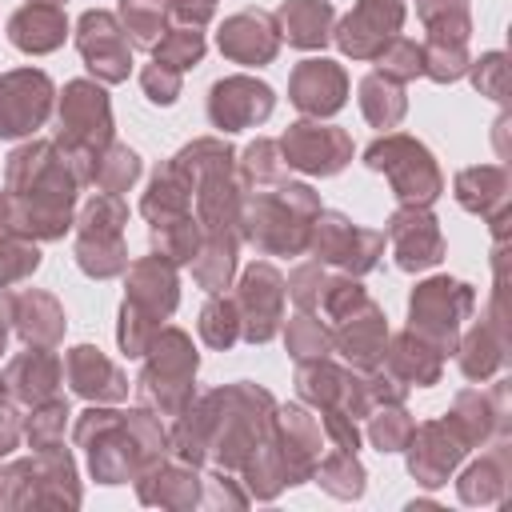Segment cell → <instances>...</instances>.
Instances as JSON below:
<instances>
[{"label":"cell","mask_w":512,"mask_h":512,"mask_svg":"<svg viewBox=\"0 0 512 512\" xmlns=\"http://www.w3.org/2000/svg\"><path fill=\"white\" fill-rule=\"evenodd\" d=\"M276 412V396L252 380L220 384L172 416L168 428V456L184 464H212L224 472H240L248 452L268 436Z\"/></svg>","instance_id":"obj_1"},{"label":"cell","mask_w":512,"mask_h":512,"mask_svg":"<svg viewBox=\"0 0 512 512\" xmlns=\"http://www.w3.org/2000/svg\"><path fill=\"white\" fill-rule=\"evenodd\" d=\"M4 188L16 204V228L36 244L64 240L76 224L80 176L52 140H24L4 160Z\"/></svg>","instance_id":"obj_2"},{"label":"cell","mask_w":512,"mask_h":512,"mask_svg":"<svg viewBox=\"0 0 512 512\" xmlns=\"http://www.w3.org/2000/svg\"><path fill=\"white\" fill-rule=\"evenodd\" d=\"M72 440L88 460L96 484H128L144 468L168 456V428L164 416L152 408H116V404H88L76 424Z\"/></svg>","instance_id":"obj_3"},{"label":"cell","mask_w":512,"mask_h":512,"mask_svg":"<svg viewBox=\"0 0 512 512\" xmlns=\"http://www.w3.org/2000/svg\"><path fill=\"white\" fill-rule=\"evenodd\" d=\"M320 192L300 180H280L268 188H244L240 196V244L260 256H304L312 220L320 212Z\"/></svg>","instance_id":"obj_4"},{"label":"cell","mask_w":512,"mask_h":512,"mask_svg":"<svg viewBox=\"0 0 512 512\" xmlns=\"http://www.w3.org/2000/svg\"><path fill=\"white\" fill-rule=\"evenodd\" d=\"M180 308V268L168 264L164 256L148 252L128 260L124 268V300L116 316V344L128 360L144 356L148 340L172 320Z\"/></svg>","instance_id":"obj_5"},{"label":"cell","mask_w":512,"mask_h":512,"mask_svg":"<svg viewBox=\"0 0 512 512\" xmlns=\"http://www.w3.org/2000/svg\"><path fill=\"white\" fill-rule=\"evenodd\" d=\"M116 140L112 100L108 84L100 80H68L64 92H56V136L52 144L64 152L80 184H92L96 156Z\"/></svg>","instance_id":"obj_6"},{"label":"cell","mask_w":512,"mask_h":512,"mask_svg":"<svg viewBox=\"0 0 512 512\" xmlns=\"http://www.w3.org/2000/svg\"><path fill=\"white\" fill-rule=\"evenodd\" d=\"M140 360H144V368L132 384L136 400L164 420L180 416L196 396V372H200V352H196L192 336L176 324H164Z\"/></svg>","instance_id":"obj_7"},{"label":"cell","mask_w":512,"mask_h":512,"mask_svg":"<svg viewBox=\"0 0 512 512\" xmlns=\"http://www.w3.org/2000/svg\"><path fill=\"white\" fill-rule=\"evenodd\" d=\"M80 500H84V492H80L76 456L64 444L0 464V512L80 508Z\"/></svg>","instance_id":"obj_8"},{"label":"cell","mask_w":512,"mask_h":512,"mask_svg":"<svg viewBox=\"0 0 512 512\" xmlns=\"http://www.w3.org/2000/svg\"><path fill=\"white\" fill-rule=\"evenodd\" d=\"M364 164L380 172L400 204H424L432 208L444 196V172L432 156V148L408 132H384L364 148Z\"/></svg>","instance_id":"obj_9"},{"label":"cell","mask_w":512,"mask_h":512,"mask_svg":"<svg viewBox=\"0 0 512 512\" xmlns=\"http://www.w3.org/2000/svg\"><path fill=\"white\" fill-rule=\"evenodd\" d=\"M124 228H128V204L120 196L92 192L84 200V208L76 212V224H72V232H76L72 256H76V264L88 280L124 276V268H128Z\"/></svg>","instance_id":"obj_10"},{"label":"cell","mask_w":512,"mask_h":512,"mask_svg":"<svg viewBox=\"0 0 512 512\" xmlns=\"http://www.w3.org/2000/svg\"><path fill=\"white\" fill-rule=\"evenodd\" d=\"M472 312H476V288L468 280L424 276L408 296V332L432 344L440 356H452Z\"/></svg>","instance_id":"obj_11"},{"label":"cell","mask_w":512,"mask_h":512,"mask_svg":"<svg viewBox=\"0 0 512 512\" xmlns=\"http://www.w3.org/2000/svg\"><path fill=\"white\" fill-rule=\"evenodd\" d=\"M304 252L324 268H336V272H348V276H364L384 256V232L352 224V216H344L336 208H320L316 220H312Z\"/></svg>","instance_id":"obj_12"},{"label":"cell","mask_w":512,"mask_h":512,"mask_svg":"<svg viewBox=\"0 0 512 512\" xmlns=\"http://www.w3.org/2000/svg\"><path fill=\"white\" fill-rule=\"evenodd\" d=\"M264 444H268V452H272V460L284 476V488H296V484L312 480L316 460L324 456L320 420L304 404H276Z\"/></svg>","instance_id":"obj_13"},{"label":"cell","mask_w":512,"mask_h":512,"mask_svg":"<svg viewBox=\"0 0 512 512\" xmlns=\"http://www.w3.org/2000/svg\"><path fill=\"white\" fill-rule=\"evenodd\" d=\"M232 300L240 312V340L244 344H268L280 336L284 324V276L268 260H252L236 280H232Z\"/></svg>","instance_id":"obj_14"},{"label":"cell","mask_w":512,"mask_h":512,"mask_svg":"<svg viewBox=\"0 0 512 512\" xmlns=\"http://www.w3.org/2000/svg\"><path fill=\"white\" fill-rule=\"evenodd\" d=\"M56 108V84L44 68L0 72V140H32Z\"/></svg>","instance_id":"obj_15"},{"label":"cell","mask_w":512,"mask_h":512,"mask_svg":"<svg viewBox=\"0 0 512 512\" xmlns=\"http://www.w3.org/2000/svg\"><path fill=\"white\" fill-rule=\"evenodd\" d=\"M276 144H280L288 172H304V176H336L352 164V152H356V144L344 128L308 120V116L292 120Z\"/></svg>","instance_id":"obj_16"},{"label":"cell","mask_w":512,"mask_h":512,"mask_svg":"<svg viewBox=\"0 0 512 512\" xmlns=\"http://www.w3.org/2000/svg\"><path fill=\"white\" fill-rule=\"evenodd\" d=\"M76 52L84 60V68L92 72V80L100 84H124L132 76V40L124 32V24L116 20V12L108 8H88L76 20Z\"/></svg>","instance_id":"obj_17"},{"label":"cell","mask_w":512,"mask_h":512,"mask_svg":"<svg viewBox=\"0 0 512 512\" xmlns=\"http://www.w3.org/2000/svg\"><path fill=\"white\" fill-rule=\"evenodd\" d=\"M448 420L468 448H484L492 440L512 436V380L492 376L488 388H460L448 408Z\"/></svg>","instance_id":"obj_18"},{"label":"cell","mask_w":512,"mask_h":512,"mask_svg":"<svg viewBox=\"0 0 512 512\" xmlns=\"http://www.w3.org/2000/svg\"><path fill=\"white\" fill-rule=\"evenodd\" d=\"M468 452L472 448L452 428V420L436 416V420H424V424L412 428V436L404 444V468L420 488H444L456 476V468L464 464Z\"/></svg>","instance_id":"obj_19"},{"label":"cell","mask_w":512,"mask_h":512,"mask_svg":"<svg viewBox=\"0 0 512 512\" xmlns=\"http://www.w3.org/2000/svg\"><path fill=\"white\" fill-rule=\"evenodd\" d=\"M384 244L400 272H428L444 260L440 220L424 204H396L384 220Z\"/></svg>","instance_id":"obj_20"},{"label":"cell","mask_w":512,"mask_h":512,"mask_svg":"<svg viewBox=\"0 0 512 512\" xmlns=\"http://www.w3.org/2000/svg\"><path fill=\"white\" fill-rule=\"evenodd\" d=\"M404 16H408V4L404 0H356L352 12L332 24V44L348 60L368 64V60L380 56V48L392 36H400Z\"/></svg>","instance_id":"obj_21"},{"label":"cell","mask_w":512,"mask_h":512,"mask_svg":"<svg viewBox=\"0 0 512 512\" xmlns=\"http://www.w3.org/2000/svg\"><path fill=\"white\" fill-rule=\"evenodd\" d=\"M204 108H208V124L228 136V132L260 128L276 112V92H272V84H264L256 76L236 72V76H220L208 88V104Z\"/></svg>","instance_id":"obj_22"},{"label":"cell","mask_w":512,"mask_h":512,"mask_svg":"<svg viewBox=\"0 0 512 512\" xmlns=\"http://www.w3.org/2000/svg\"><path fill=\"white\" fill-rule=\"evenodd\" d=\"M452 356H456L464 380H472V384H488L492 376L504 372V364H508V328H504L500 292H492V300L480 312V320L468 332H460Z\"/></svg>","instance_id":"obj_23"},{"label":"cell","mask_w":512,"mask_h":512,"mask_svg":"<svg viewBox=\"0 0 512 512\" xmlns=\"http://www.w3.org/2000/svg\"><path fill=\"white\" fill-rule=\"evenodd\" d=\"M288 100L308 120H328L348 104V72L328 56H308L288 76Z\"/></svg>","instance_id":"obj_24"},{"label":"cell","mask_w":512,"mask_h":512,"mask_svg":"<svg viewBox=\"0 0 512 512\" xmlns=\"http://www.w3.org/2000/svg\"><path fill=\"white\" fill-rule=\"evenodd\" d=\"M216 48L224 60L244 64V68H264L280 56V28L276 16L264 8H240L232 16H224V24L216 28Z\"/></svg>","instance_id":"obj_25"},{"label":"cell","mask_w":512,"mask_h":512,"mask_svg":"<svg viewBox=\"0 0 512 512\" xmlns=\"http://www.w3.org/2000/svg\"><path fill=\"white\" fill-rule=\"evenodd\" d=\"M508 192H512V176L504 164H472V168H460L452 180L456 204L464 212L488 220L496 244L504 240V224H508Z\"/></svg>","instance_id":"obj_26"},{"label":"cell","mask_w":512,"mask_h":512,"mask_svg":"<svg viewBox=\"0 0 512 512\" xmlns=\"http://www.w3.org/2000/svg\"><path fill=\"white\" fill-rule=\"evenodd\" d=\"M132 484H136V500L140 504L168 508V512H192V508H200V496H204V472L196 464L176 460V456L156 460Z\"/></svg>","instance_id":"obj_27"},{"label":"cell","mask_w":512,"mask_h":512,"mask_svg":"<svg viewBox=\"0 0 512 512\" xmlns=\"http://www.w3.org/2000/svg\"><path fill=\"white\" fill-rule=\"evenodd\" d=\"M388 316L384 308L368 296L352 316H344L340 324H332V352H340V360L348 368H380L384 348H388Z\"/></svg>","instance_id":"obj_28"},{"label":"cell","mask_w":512,"mask_h":512,"mask_svg":"<svg viewBox=\"0 0 512 512\" xmlns=\"http://www.w3.org/2000/svg\"><path fill=\"white\" fill-rule=\"evenodd\" d=\"M64 380L88 404H120V400H128L124 368L112 356H104L96 344H76V348L64 352Z\"/></svg>","instance_id":"obj_29"},{"label":"cell","mask_w":512,"mask_h":512,"mask_svg":"<svg viewBox=\"0 0 512 512\" xmlns=\"http://www.w3.org/2000/svg\"><path fill=\"white\" fill-rule=\"evenodd\" d=\"M0 380H4V388H8V396H12L16 404L32 408V404H40V400L60 396L64 360L56 356V348H28V344H24V352H16V356L4 364Z\"/></svg>","instance_id":"obj_30"},{"label":"cell","mask_w":512,"mask_h":512,"mask_svg":"<svg viewBox=\"0 0 512 512\" xmlns=\"http://www.w3.org/2000/svg\"><path fill=\"white\" fill-rule=\"evenodd\" d=\"M488 452H480L460 476H456V496L468 508H484V504H500L512 488V440H492L484 444Z\"/></svg>","instance_id":"obj_31"},{"label":"cell","mask_w":512,"mask_h":512,"mask_svg":"<svg viewBox=\"0 0 512 512\" xmlns=\"http://www.w3.org/2000/svg\"><path fill=\"white\" fill-rule=\"evenodd\" d=\"M72 24L64 16V4H36L24 0L12 16H8V44L24 56H48L56 48H64Z\"/></svg>","instance_id":"obj_32"},{"label":"cell","mask_w":512,"mask_h":512,"mask_svg":"<svg viewBox=\"0 0 512 512\" xmlns=\"http://www.w3.org/2000/svg\"><path fill=\"white\" fill-rule=\"evenodd\" d=\"M12 332L28 348H60V340L68 332L64 304L44 288L12 292Z\"/></svg>","instance_id":"obj_33"},{"label":"cell","mask_w":512,"mask_h":512,"mask_svg":"<svg viewBox=\"0 0 512 512\" xmlns=\"http://www.w3.org/2000/svg\"><path fill=\"white\" fill-rule=\"evenodd\" d=\"M272 16L280 28V40H288L292 48L320 52L332 40V24H336L332 0H284Z\"/></svg>","instance_id":"obj_34"},{"label":"cell","mask_w":512,"mask_h":512,"mask_svg":"<svg viewBox=\"0 0 512 512\" xmlns=\"http://www.w3.org/2000/svg\"><path fill=\"white\" fill-rule=\"evenodd\" d=\"M380 364L400 384H408V388H432L444 376V356L432 344H424L420 336H412L408 328L396 332V336H388V348H384V360Z\"/></svg>","instance_id":"obj_35"},{"label":"cell","mask_w":512,"mask_h":512,"mask_svg":"<svg viewBox=\"0 0 512 512\" xmlns=\"http://www.w3.org/2000/svg\"><path fill=\"white\" fill-rule=\"evenodd\" d=\"M140 216L148 224H164V220H180V216H192V180L172 164L164 160L152 180H148V192L140 196Z\"/></svg>","instance_id":"obj_36"},{"label":"cell","mask_w":512,"mask_h":512,"mask_svg":"<svg viewBox=\"0 0 512 512\" xmlns=\"http://www.w3.org/2000/svg\"><path fill=\"white\" fill-rule=\"evenodd\" d=\"M236 264H240V240L236 236H204L196 256H192V280L196 288L212 292H228L236 280Z\"/></svg>","instance_id":"obj_37"},{"label":"cell","mask_w":512,"mask_h":512,"mask_svg":"<svg viewBox=\"0 0 512 512\" xmlns=\"http://www.w3.org/2000/svg\"><path fill=\"white\" fill-rule=\"evenodd\" d=\"M356 100H360V112L372 128L380 132H392L400 128V120L408 116V92L404 84L380 76V72H368L360 84H356Z\"/></svg>","instance_id":"obj_38"},{"label":"cell","mask_w":512,"mask_h":512,"mask_svg":"<svg viewBox=\"0 0 512 512\" xmlns=\"http://www.w3.org/2000/svg\"><path fill=\"white\" fill-rule=\"evenodd\" d=\"M312 480H316L320 492H328L332 500H360L364 488H368V472H364L360 456L348 452V448H336V444L324 448V456L316 460Z\"/></svg>","instance_id":"obj_39"},{"label":"cell","mask_w":512,"mask_h":512,"mask_svg":"<svg viewBox=\"0 0 512 512\" xmlns=\"http://www.w3.org/2000/svg\"><path fill=\"white\" fill-rule=\"evenodd\" d=\"M424 24V44H468L472 40V0H416Z\"/></svg>","instance_id":"obj_40"},{"label":"cell","mask_w":512,"mask_h":512,"mask_svg":"<svg viewBox=\"0 0 512 512\" xmlns=\"http://www.w3.org/2000/svg\"><path fill=\"white\" fill-rule=\"evenodd\" d=\"M116 20L124 24L132 48L152 52L156 40L164 36L172 12H168V0H116Z\"/></svg>","instance_id":"obj_41"},{"label":"cell","mask_w":512,"mask_h":512,"mask_svg":"<svg viewBox=\"0 0 512 512\" xmlns=\"http://www.w3.org/2000/svg\"><path fill=\"white\" fill-rule=\"evenodd\" d=\"M236 176L244 188H268L288 180V164L280 156V144L268 136H256L244 152H236Z\"/></svg>","instance_id":"obj_42"},{"label":"cell","mask_w":512,"mask_h":512,"mask_svg":"<svg viewBox=\"0 0 512 512\" xmlns=\"http://www.w3.org/2000/svg\"><path fill=\"white\" fill-rule=\"evenodd\" d=\"M140 172H144L140 152H136V148H128V144H120V140H112V144L96 156L92 184H96V192L120 196V192H128V188L140 180Z\"/></svg>","instance_id":"obj_43"},{"label":"cell","mask_w":512,"mask_h":512,"mask_svg":"<svg viewBox=\"0 0 512 512\" xmlns=\"http://www.w3.org/2000/svg\"><path fill=\"white\" fill-rule=\"evenodd\" d=\"M200 240H204V232H200V224H196V212H192V216H180V220L148 224V244H152V252L164 256V260L176 264V268L192 264Z\"/></svg>","instance_id":"obj_44"},{"label":"cell","mask_w":512,"mask_h":512,"mask_svg":"<svg viewBox=\"0 0 512 512\" xmlns=\"http://www.w3.org/2000/svg\"><path fill=\"white\" fill-rule=\"evenodd\" d=\"M280 332H284V352L292 356V364L332 356V328L316 312H296L292 320L280 324Z\"/></svg>","instance_id":"obj_45"},{"label":"cell","mask_w":512,"mask_h":512,"mask_svg":"<svg viewBox=\"0 0 512 512\" xmlns=\"http://www.w3.org/2000/svg\"><path fill=\"white\" fill-rule=\"evenodd\" d=\"M196 332L200 340L212 348V352H228L236 340H240V312H236V300L232 292H212L200 308V320H196Z\"/></svg>","instance_id":"obj_46"},{"label":"cell","mask_w":512,"mask_h":512,"mask_svg":"<svg viewBox=\"0 0 512 512\" xmlns=\"http://www.w3.org/2000/svg\"><path fill=\"white\" fill-rule=\"evenodd\" d=\"M204 52H208L204 28L168 24L164 36H160L156 48H152V60H156V64H168V68H176V72H188V68H196V64L204 60Z\"/></svg>","instance_id":"obj_47"},{"label":"cell","mask_w":512,"mask_h":512,"mask_svg":"<svg viewBox=\"0 0 512 512\" xmlns=\"http://www.w3.org/2000/svg\"><path fill=\"white\" fill-rule=\"evenodd\" d=\"M412 428H416V416H412L404 404H384V408H376V412L368 416L364 440H368L380 456H392V452H404Z\"/></svg>","instance_id":"obj_48"},{"label":"cell","mask_w":512,"mask_h":512,"mask_svg":"<svg viewBox=\"0 0 512 512\" xmlns=\"http://www.w3.org/2000/svg\"><path fill=\"white\" fill-rule=\"evenodd\" d=\"M72 408L64 396H52V400H40L28 408L24 416V440L32 452H44V448H56L64 444V424H68Z\"/></svg>","instance_id":"obj_49"},{"label":"cell","mask_w":512,"mask_h":512,"mask_svg":"<svg viewBox=\"0 0 512 512\" xmlns=\"http://www.w3.org/2000/svg\"><path fill=\"white\" fill-rule=\"evenodd\" d=\"M40 244L32 236H20V232H8L0 236V288H12V284H24L32 280V272L40 268Z\"/></svg>","instance_id":"obj_50"},{"label":"cell","mask_w":512,"mask_h":512,"mask_svg":"<svg viewBox=\"0 0 512 512\" xmlns=\"http://www.w3.org/2000/svg\"><path fill=\"white\" fill-rule=\"evenodd\" d=\"M376 64V72L380 76H388V80H396V84H408V80H416V76H424V52H420V40H412V36H392L384 48H380V56L372 60Z\"/></svg>","instance_id":"obj_51"},{"label":"cell","mask_w":512,"mask_h":512,"mask_svg":"<svg viewBox=\"0 0 512 512\" xmlns=\"http://www.w3.org/2000/svg\"><path fill=\"white\" fill-rule=\"evenodd\" d=\"M368 300V288L360 284V276H348V272H328V284H324V296H320V316L324 324H340L344 316H352L360 304Z\"/></svg>","instance_id":"obj_52"},{"label":"cell","mask_w":512,"mask_h":512,"mask_svg":"<svg viewBox=\"0 0 512 512\" xmlns=\"http://www.w3.org/2000/svg\"><path fill=\"white\" fill-rule=\"evenodd\" d=\"M324 284H328V268L316 264V260H304L288 272L284 280V292L296 300L300 312H320V296H324Z\"/></svg>","instance_id":"obj_53"},{"label":"cell","mask_w":512,"mask_h":512,"mask_svg":"<svg viewBox=\"0 0 512 512\" xmlns=\"http://www.w3.org/2000/svg\"><path fill=\"white\" fill-rule=\"evenodd\" d=\"M468 76H472V88L496 104L508 100V56L504 52H484L480 60L468 64Z\"/></svg>","instance_id":"obj_54"},{"label":"cell","mask_w":512,"mask_h":512,"mask_svg":"<svg viewBox=\"0 0 512 512\" xmlns=\"http://www.w3.org/2000/svg\"><path fill=\"white\" fill-rule=\"evenodd\" d=\"M248 504H252V496L244 492V484H240L232 472H224V468L204 472L200 508H232V512H240V508H248Z\"/></svg>","instance_id":"obj_55"},{"label":"cell","mask_w":512,"mask_h":512,"mask_svg":"<svg viewBox=\"0 0 512 512\" xmlns=\"http://www.w3.org/2000/svg\"><path fill=\"white\" fill-rule=\"evenodd\" d=\"M140 88H144V96L156 104V108H172L176 100H180V88H184V72H176V68H168V64H144L140 68Z\"/></svg>","instance_id":"obj_56"},{"label":"cell","mask_w":512,"mask_h":512,"mask_svg":"<svg viewBox=\"0 0 512 512\" xmlns=\"http://www.w3.org/2000/svg\"><path fill=\"white\" fill-rule=\"evenodd\" d=\"M316 420H320V432H324L328 444L348 448V452H360V440H364L360 420H352V416H344V412H336V408H320Z\"/></svg>","instance_id":"obj_57"},{"label":"cell","mask_w":512,"mask_h":512,"mask_svg":"<svg viewBox=\"0 0 512 512\" xmlns=\"http://www.w3.org/2000/svg\"><path fill=\"white\" fill-rule=\"evenodd\" d=\"M24 440V416L16 412V400H0V460H8Z\"/></svg>","instance_id":"obj_58"},{"label":"cell","mask_w":512,"mask_h":512,"mask_svg":"<svg viewBox=\"0 0 512 512\" xmlns=\"http://www.w3.org/2000/svg\"><path fill=\"white\" fill-rule=\"evenodd\" d=\"M220 0H168V12L176 24H192V28H208L216 16Z\"/></svg>","instance_id":"obj_59"},{"label":"cell","mask_w":512,"mask_h":512,"mask_svg":"<svg viewBox=\"0 0 512 512\" xmlns=\"http://www.w3.org/2000/svg\"><path fill=\"white\" fill-rule=\"evenodd\" d=\"M8 332H12V292L0 288V356L8 348Z\"/></svg>","instance_id":"obj_60"},{"label":"cell","mask_w":512,"mask_h":512,"mask_svg":"<svg viewBox=\"0 0 512 512\" xmlns=\"http://www.w3.org/2000/svg\"><path fill=\"white\" fill-rule=\"evenodd\" d=\"M8 232H20L16 228V204H12V196H8V188L0 192V236H8ZM24 236V232H20Z\"/></svg>","instance_id":"obj_61"},{"label":"cell","mask_w":512,"mask_h":512,"mask_svg":"<svg viewBox=\"0 0 512 512\" xmlns=\"http://www.w3.org/2000/svg\"><path fill=\"white\" fill-rule=\"evenodd\" d=\"M0 400H8V388H4V380H0Z\"/></svg>","instance_id":"obj_62"},{"label":"cell","mask_w":512,"mask_h":512,"mask_svg":"<svg viewBox=\"0 0 512 512\" xmlns=\"http://www.w3.org/2000/svg\"><path fill=\"white\" fill-rule=\"evenodd\" d=\"M36 4H64V0H36Z\"/></svg>","instance_id":"obj_63"}]
</instances>
